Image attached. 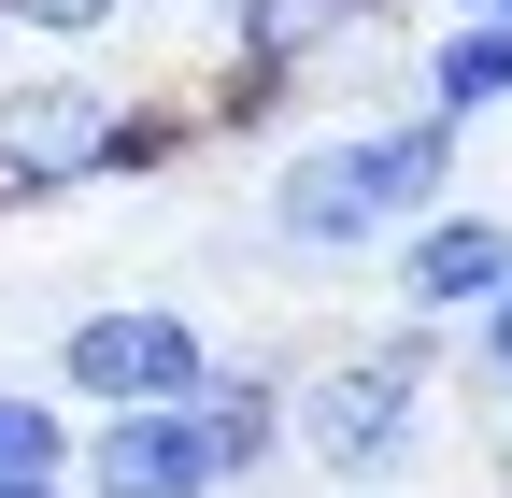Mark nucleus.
Masks as SVG:
<instances>
[{"instance_id": "nucleus-8", "label": "nucleus", "mask_w": 512, "mask_h": 498, "mask_svg": "<svg viewBox=\"0 0 512 498\" xmlns=\"http://www.w3.org/2000/svg\"><path fill=\"white\" fill-rule=\"evenodd\" d=\"M200 442H214L228 498L285 470V356H214V385H200Z\"/></svg>"}, {"instance_id": "nucleus-7", "label": "nucleus", "mask_w": 512, "mask_h": 498, "mask_svg": "<svg viewBox=\"0 0 512 498\" xmlns=\"http://www.w3.org/2000/svg\"><path fill=\"white\" fill-rule=\"evenodd\" d=\"M214 15H228V72L299 86V72H328L356 29H384V0H214Z\"/></svg>"}, {"instance_id": "nucleus-13", "label": "nucleus", "mask_w": 512, "mask_h": 498, "mask_svg": "<svg viewBox=\"0 0 512 498\" xmlns=\"http://www.w3.org/2000/svg\"><path fill=\"white\" fill-rule=\"evenodd\" d=\"M0 498H86V484H0Z\"/></svg>"}, {"instance_id": "nucleus-11", "label": "nucleus", "mask_w": 512, "mask_h": 498, "mask_svg": "<svg viewBox=\"0 0 512 498\" xmlns=\"http://www.w3.org/2000/svg\"><path fill=\"white\" fill-rule=\"evenodd\" d=\"M128 0H0V29H43V43H100Z\"/></svg>"}, {"instance_id": "nucleus-5", "label": "nucleus", "mask_w": 512, "mask_h": 498, "mask_svg": "<svg viewBox=\"0 0 512 498\" xmlns=\"http://www.w3.org/2000/svg\"><path fill=\"white\" fill-rule=\"evenodd\" d=\"M72 484H86V498H228V470H214V442H200V399H128V413H86Z\"/></svg>"}, {"instance_id": "nucleus-12", "label": "nucleus", "mask_w": 512, "mask_h": 498, "mask_svg": "<svg viewBox=\"0 0 512 498\" xmlns=\"http://www.w3.org/2000/svg\"><path fill=\"white\" fill-rule=\"evenodd\" d=\"M470 370H484V385H512V285L470 314Z\"/></svg>"}, {"instance_id": "nucleus-6", "label": "nucleus", "mask_w": 512, "mask_h": 498, "mask_svg": "<svg viewBox=\"0 0 512 498\" xmlns=\"http://www.w3.org/2000/svg\"><path fill=\"white\" fill-rule=\"evenodd\" d=\"M384 271H399V314H441V328H470L484 299L512 285V214H470V200H441V214H413L399 242H384Z\"/></svg>"}, {"instance_id": "nucleus-9", "label": "nucleus", "mask_w": 512, "mask_h": 498, "mask_svg": "<svg viewBox=\"0 0 512 498\" xmlns=\"http://www.w3.org/2000/svg\"><path fill=\"white\" fill-rule=\"evenodd\" d=\"M413 100H427V114H456V129H484V114H512V29L456 0V15H441V29L413 43Z\"/></svg>"}, {"instance_id": "nucleus-4", "label": "nucleus", "mask_w": 512, "mask_h": 498, "mask_svg": "<svg viewBox=\"0 0 512 498\" xmlns=\"http://www.w3.org/2000/svg\"><path fill=\"white\" fill-rule=\"evenodd\" d=\"M57 399L72 413H128V399H200L214 385V328L185 314V299H86L72 328H57Z\"/></svg>"}, {"instance_id": "nucleus-14", "label": "nucleus", "mask_w": 512, "mask_h": 498, "mask_svg": "<svg viewBox=\"0 0 512 498\" xmlns=\"http://www.w3.org/2000/svg\"><path fill=\"white\" fill-rule=\"evenodd\" d=\"M470 15H498V29H512V0H470Z\"/></svg>"}, {"instance_id": "nucleus-1", "label": "nucleus", "mask_w": 512, "mask_h": 498, "mask_svg": "<svg viewBox=\"0 0 512 498\" xmlns=\"http://www.w3.org/2000/svg\"><path fill=\"white\" fill-rule=\"evenodd\" d=\"M456 143H470V129H456V114H427V100L370 114V129H313V143H285V157H271L256 242H271V257H299V271L384 257L413 214L456 200Z\"/></svg>"}, {"instance_id": "nucleus-10", "label": "nucleus", "mask_w": 512, "mask_h": 498, "mask_svg": "<svg viewBox=\"0 0 512 498\" xmlns=\"http://www.w3.org/2000/svg\"><path fill=\"white\" fill-rule=\"evenodd\" d=\"M72 399L57 385H0V484H72Z\"/></svg>"}, {"instance_id": "nucleus-2", "label": "nucleus", "mask_w": 512, "mask_h": 498, "mask_svg": "<svg viewBox=\"0 0 512 498\" xmlns=\"http://www.w3.org/2000/svg\"><path fill=\"white\" fill-rule=\"evenodd\" d=\"M427 442H441V314H399V328L285 370V456L313 484L384 498V484L427 470Z\"/></svg>"}, {"instance_id": "nucleus-3", "label": "nucleus", "mask_w": 512, "mask_h": 498, "mask_svg": "<svg viewBox=\"0 0 512 498\" xmlns=\"http://www.w3.org/2000/svg\"><path fill=\"white\" fill-rule=\"evenodd\" d=\"M200 143L185 100H128L114 72H29L0 86V200H72V185H143Z\"/></svg>"}]
</instances>
